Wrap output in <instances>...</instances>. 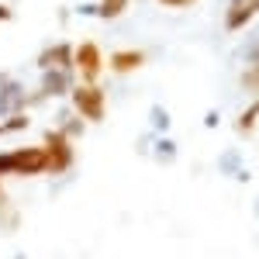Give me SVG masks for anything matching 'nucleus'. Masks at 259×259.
Returning a JSON list of instances; mask_svg holds the SVG:
<instances>
[{"label": "nucleus", "instance_id": "nucleus-14", "mask_svg": "<svg viewBox=\"0 0 259 259\" xmlns=\"http://www.w3.org/2000/svg\"><path fill=\"white\" fill-rule=\"evenodd\" d=\"M76 11H80V14H97V4H80Z\"/></svg>", "mask_w": 259, "mask_h": 259}, {"label": "nucleus", "instance_id": "nucleus-1", "mask_svg": "<svg viewBox=\"0 0 259 259\" xmlns=\"http://www.w3.org/2000/svg\"><path fill=\"white\" fill-rule=\"evenodd\" d=\"M49 169L45 162V149L41 145H24V149H11L0 152V173H18V177H38Z\"/></svg>", "mask_w": 259, "mask_h": 259}, {"label": "nucleus", "instance_id": "nucleus-7", "mask_svg": "<svg viewBox=\"0 0 259 259\" xmlns=\"http://www.w3.org/2000/svg\"><path fill=\"white\" fill-rule=\"evenodd\" d=\"M38 66L41 69H73V45L59 41V45L45 49V52L38 56Z\"/></svg>", "mask_w": 259, "mask_h": 259}, {"label": "nucleus", "instance_id": "nucleus-12", "mask_svg": "<svg viewBox=\"0 0 259 259\" xmlns=\"http://www.w3.org/2000/svg\"><path fill=\"white\" fill-rule=\"evenodd\" d=\"M256 114H259V104H252L245 114H242V128H252V121H256Z\"/></svg>", "mask_w": 259, "mask_h": 259}, {"label": "nucleus", "instance_id": "nucleus-4", "mask_svg": "<svg viewBox=\"0 0 259 259\" xmlns=\"http://www.w3.org/2000/svg\"><path fill=\"white\" fill-rule=\"evenodd\" d=\"M45 162H49V169L45 173H62V169H69L73 166V145L69 139L62 135V132H52V135H45Z\"/></svg>", "mask_w": 259, "mask_h": 259}, {"label": "nucleus", "instance_id": "nucleus-6", "mask_svg": "<svg viewBox=\"0 0 259 259\" xmlns=\"http://www.w3.org/2000/svg\"><path fill=\"white\" fill-rule=\"evenodd\" d=\"M73 90V69H45L41 76V94L45 97H59Z\"/></svg>", "mask_w": 259, "mask_h": 259}, {"label": "nucleus", "instance_id": "nucleus-8", "mask_svg": "<svg viewBox=\"0 0 259 259\" xmlns=\"http://www.w3.org/2000/svg\"><path fill=\"white\" fill-rule=\"evenodd\" d=\"M142 66H145V52H139V49H121V52L111 56V69L118 76H128V73H135Z\"/></svg>", "mask_w": 259, "mask_h": 259}, {"label": "nucleus", "instance_id": "nucleus-2", "mask_svg": "<svg viewBox=\"0 0 259 259\" xmlns=\"http://www.w3.org/2000/svg\"><path fill=\"white\" fill-rule=\"evenodd\" d=\"M69 94H73V107H76V114L83 121H104V114H107V97H104V90H100L97 83H80Z\"/></svg>", "mask_w": 259, "mask_h": 259}, {"label": "nucleus", "instance_id": "nucleus-3", "mask_svg": "<svg viewBox=\"0 0 259 259\" xmlns=\"http://www.w3.org/2000/svg\"><path fill=\"white\" fill-rule=\"evenodd\" d=\"M73 69L83 76V83H97L100 69H104V56H100L97 41H83L73 49Z\"/></svg>", "mask_w": 259, "mask_h": 259}, {"label": "nucleus", "instance_id": "nucleus-10", "mask_svg": "<svg viewBox=\"0 0 259 259\" xmlns=\"http://www.w3.org/2000/svg\"><path fill=\"white\" fill-rule=\"evenodd\" d=\"M128 4L132 0H100L97 4V18L100 21H118L124 11H128Z\"/></svg>", "mask_w": 259, "mask_h": 259}, {"label": "nucleus", "instance_id": "nucleus-5", "mask_svg": "<svg viewBox=\"0 0 259 259\" xmlns=\"http://www.w3.org/2000/svg\"><path fill=\"white\" fill-rule=\"evenodd\" d=\"M256 14H259V0H235V4H228L225 28H228V31H239L242 24H249Z\"/></svg>", "mask_w": 259, "mask_h": 259}, {"label": "nucleus", "instance_id": "nucleus-16", "mask_svg": "<svg viewBox=\"0 0 259 259\" xmlns=\"http://www.w3.org/2000/svg\"><path fill=\"white\" fill-rule=\"evenodd\" d=\"M228 4H235V0H228Z\"/></svg>", "mask_w": 259, "mask_h": 259}, {"label": "nucleus", "instance_id": "nucleus-13", "mask_svg": "<svg viewBox=\"0 0 259 259\" xmlns=\"http://www.w3.org/2000/svg\"><path fill=\"white\" fill-rule=\"evenodd\" d=\"M162 7H190V4H197V0H159Z\"/></svg>", "mask_w": 259, "mask_h": 259}, {"label": "nucleus", "instance_id": "nucleus-11", "mask_svg": "<svg viewBox=\"0 0 259 259\" xmlns=\"http://www.w3.org/2000/svg\"><path fill=\"white\" fill-rule=\"evenodd\" d=\"M242 87H245L249 94H259V62H252V66L245 69V76H242Z\"/></svg>", "mask_w": 259, "mask_h": 259}, {"label": "nucleus", "instance_id": "nucleus-15", "mask_svg": "<svg viewBox=\"0 0 259 259\" xmlns=\"http://www.w3.org/2000/svg\"><path fill=\"white\" fill-rule=\"evenodd\" d=\"M0 21H11V7L7 4H0Z\"/></svg>", "mask_w": 259, "mask_h": 259}, {"label": "nucleus", "instance_id": "nucleus-9", "mask_svg": "<svg viewBox=\"0 0 259 259\" xmlns=\"http://www.w3.org/2000/svg\"><path fill=\"white\" fill-rule=\"evenodd\" d=\"M0 87H4V90H0V111H18V107L28 104V100H24V90H21V83L4 80Z\"/></svg>", "mask_w": 259, "mask_h": 259}]
</instances>
